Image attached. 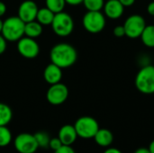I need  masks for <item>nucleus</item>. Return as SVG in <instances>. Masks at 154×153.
Masks as SVG:
<instances>
[{"label": "nucleus", "mask_w": 154, "mask_h": 153, "mask_svg": "<svg viewBox=\"0 0 154 153\" xmlns=\"http://www.w3.org/2000/svg\"><path fill=\"white\" fill-rule=\"evenodd\" d=\"M14 147L18 153H36L39 149L34 134L22 133L15 136Z\"/></svg>", "instance_id": "nucleus-8"}, {"label": "nucleus", "mask_w": 154, "mask_h": 153, "mask_svg": "<svg viewBox=\"0 0 154 153\" xmlns=\"http://www.w3.org/2000/svg\"><path fill=\"white\" fill-rule=\"evenodd\" d=\"M93 139L98 146L103 148H108L112 145L114 142V134L108 129L99 128Z\"/></svg>", "instance_id": "nucleus-15"}, {"label": "nucleus", "mask_w": 154, "mask_h": 153, "mask_svg": "<svg viewBox=\"0 0 154 153\" xmlns=\"http://www.w3.org/2000/svg\"><path fill=\"white\" fill-rule=\"evenodd\" d=\"M13 118V112L9 106L0 103V126H7Z\"/></svg>", "instance_id": "nucleus-19"}, {"label": "nucleus", "mask_w": 154, "mask_h": 153, "mask_svg": "<svg viewBox=\"0 0 154 153\" xmlns=\"http://www.w3.org/2000/svg\"><path fill=\"white\" fill-rule=\"evenodd\" d=\"M6 13V5L5 3H3L2 1H0V18L5 15V14Z\"/></svg>", "instance_id": "nucleus-31"}, {"label": "nucleus", "mask_w": 154, "mask_h": 153, "mask_svg": "<svg viewBox=\"0 0 154 153\" xmlns=\"http://www.w3.org/2000/svg\"><path fill=\"white\" fill-rule=\"evenodd\" d=\"M63 144L61 143L60 140L56 137V138H51V141H50V143H49V149L52 150L53 151L58 150L59 148H60Z\"/></svg>", "instance_id": "nucleus-24"}, {"label": "nucleus", "mask_w": 154, "mask_h": 153, "mask_svg": "<svg viewBox=\"0 0 154 153\" xmlns=\"http://www.w3.org/2000/svg\"><path fill=\"white\" fill-rule=\"evenodd\" d=\"M54 153H76V151L70 145H62L60 148L54 151Z\"/></svg>", "instance_id": "nucleus-26"}, {"label": "nucleus", "mask_w": 154, "mask_h": 153, "mask_svg": "<svg viewBox=\"0 0 154 153\" xmlns=\"http://www.w3.org/2000/svg\"><path fill=\"white\" fill-rule=\"evenodd\" d=\"M13 141V135L7 126H0V147L8 146Z\"/></svg>", "instance_id": "nucleus-20"}, {"label": "nucleus", "mask_w": 154, "mask_h": 153, "mask_svg": "<svg viewBox=\"0 0 154 153\" xmlns=\"http://www.w3.org/2000/svg\"><path fill=\"white\" fill-rule=\"evenodd\" d=\"M134 153H151L148 148H145V147H141V148H138L135 151Z\"/></svg>", "instance_id": "nucleus-33"}, {"label": "nucleus", "mask_w": 154, "mask_h": 153, "mask_svg": "<svg viewBox=\"0 0 154 153\" xmlns=\"http://www.w3.org/2000/svg\"><path fill=\"white\" fill-rule=\"evenodd\" d=\"M106 20L101 11H88L82 19L85 30L90 33L101 32L106 27Z\"/></svg>", "instance_id": "nucleus-5"}, {"label": "nucleus", "mask_w": 154, "mask_h": 153, "mask_svg": "<svg viewBox=\"0 0 154 153\" xmlns=\"http://www.w3.org/2000/svg\"><path fill=\"white\" fill-rule=\"evenodd\" d=\"M66 4H69L70 5H79L83 3V0H65Z\"/></svg>", "instance_id": "nucleus-32"}, {"label": "nucleus", "mask_w": 154, "mask_h": 153, "mask_svg": "<svg viewBox=\"0 0 154 153\" xmlns=\"http://www.w3.org/2000/svg\"><path fill=\"white\" fill-rule=\"evenodd\" d=\"M119 2L125 7H130V6H132L135 3V0H119Z\"/></svg>", "instance_id": "nucleus-28"}, {"label": "nucleus", "mask_w": 154, "mask_h": 153, "mask_svg": "<svg viewBox=\"0 0 154 153\" xmlns=\"http://www.w3.org/2000/svg\"><path fill=\"white\" fill-rule=\"evenodd\" d=\"M78 134L74 125L71 124H65L60 127L58 133V138L60 140L63 145H70L75 143L78 139Z\"/></svg>", "instance_id": "nucleus-13"}, {"label": "nucleus", "mask_w": 154, "mask_h": 153, "mask_svg": "<svg viewBox=\"0 0 154 153\" xmlns=\"http://www.w3.org/2000/svg\"><path fill=\"white\" fill-rule=\"evenodd\" d=\"M153 24H154V23H153Z\"/></svg>", "instance_id": "nucleus-36"}, {"label": "nucleus", "mask_w": 154, "mask_h": 153, "mask_svg": "<svg viewBox=\"0 0 154 153\" xmlns=\"http://www.w3.org/2000/svg\"><path fill=\"white\" fill-rule=\"evenodd\" d=\"M50 58L51 63L60 69H67L75 64L78 59V52L71 44L61 42L51 48Z\"/></svg>", "instance_id": "nucleus-1"}, {"label": "nucleus", "mask_w": 154, "mask_h": 153, "mask_svg": "<svg viewBox=\"0 0 154 153\" xmlns=\"http://www.w3.org/2000/svg\"><path fill=\"white\" fill-rule=\"evenodd\" d=\"M2 27H3V21H2L1 18H0V33H1V32H2Z\"/></svg>", "instance_id": "nucleus-35"}, {"label": "nucleus", "mask_w": 154, "mask_h": 153, "mask_svg": "<svg viewBox=\"0 0 154 153\" xmlns=\"http://www.w3.org/2000/svg\"><path fill=\"white\" fill-rule=\"evenodd\" d=\"M38 10V5L34 1L25 0L19 5L17 16L24 23H29L36 20Z\"/></svg>", "instance_id": "nucleus-11"}, {"label": "nucleus", "mask_w": 154, "mask_h": 153, "mask_svg": "<svg viewBox=\"0 0 154 153\" xmlns=\"http://www.w3.org/2000/svg\"><path fill=\"white\" fill-rule=\"evenodd\" d=\"M125 31V36L130 39L140 38L143 31L146 26L145 19L140 14H131L126 18L123 24Z\"/></svg>", "instance_id": "nucleus-7"}, {"label": "nucleus", "mask_w": 154, "mask_h": 153, "mask_svg": "<svg viewBox=\"0 0 154 153\" xmlns=\"http://www.w3.org/2000/svg\"><path fill=\"white\" fill-rule=\"evenodd\" d=\"M54 15L55 14L51 12L49 8L43 7L38 10L36 21L39 22L42 25H51L53 21Z\"/></svg>", "instance_id": "nucleus-17"}, {"label": "nucleus", "mask_w": 154, "mask_h": 153, "mask_svg": "<svg viewBox=\"0 0 154 153\" xmlns=\"http://www.w3.org/2000/svg\"><path fill=\"white\" fill-rule=\"evenodd\" d=\"M103 153H123L119 149L117 148H114V147H108L105 150V151Z\"/></svg>", "instance_id": "nucleus-30"}, {"label": "nucleus", "mask_w": 154, "mask_h": 153, "mask_svg": "<svg viewBox=\"0 0 154 153\" xmlns=\"http://www.w3.org/2000/svg\"><path fill=\"white\" fill-rule=\"evenodd\" d=\"M61 69H60V67H58L53 63H50L49 65H47L43 71V78L45 81L50 85H53L60 82L62 78Z\"/></svg>", "instance_id": "nucleus-14"}, {"label": "nucleus", "mask_w": 154, "mask_h": 153, "mask_svg": "<svg viewBox=\"0 0 154 153\" xmlns=\"http://www.w3.org/2000/svg\"><path fill=\"white\" fill-rule=\"evenodd\" d=\"M6 46H7V44H6V40L5 39V37H4L3 35L0 33V55L3 54V53L5 51Z\"/></svg>", "instance_id": "nucleus-27"}, {"label": "nucleus", "mask_w": 154, "mask_h": 153, "mask_svg": "<svg viewBox=\"0 0 154 153\" xmlns=\"http://www.w3.org/2000/svg\"><path fill=\"white\" fill-rule=\"evenodd\" d=\"M51 27L55 34L60 37L69 36L74 30V21L70 14L65 12L55 14Z\"/></svg>", "instance_id": "nucleus-6"}, {"label": "nucleus", "mask_w": 154, "mask_h": 153, "mask_svg": "<svg viewBox=\"0 0 154 153\" xmlns=\"http://www.w3.org/2000/svg\"><path fill=\"white\" fill-rule=\"evenodd\" d=\"M144 46L154 48V24L146 25L140 36Z\"/></svg>", "instance_id": "nucleus-18"}, {"label": "nucleus", "mask_w": 154, "mask_h": 153, "mask_svg": "<svg viewBox=\"0 0 154 153\" xmlns=\"http://www.w3.org/2000/svg\"><path fill=\"white\" fill-rule=\"evenodd\" d=\"M17 50L25 59H34L40 52V47L33 38L22 37L17 43Z\"/></svg>", "instance_id": "nucleus-10"}, {"label": "nucleus", "mask_w": 154, "mask_h": 153, "mask_svg": "<svg viewBox=\"0 0 154 153\" xmlns=\"http://www.w3.org/2000/svg\"><path fill=\"white\" fill-rule=\"evenodd\" d=\"M34 137L37 141L39 148L42 149H49V143L51 141L50 135L46 132H37L34 133Z\"/></svg>", "instance_id": "nucleus-22"}, {"label": "nucleus", "mask_w": 154, "mask_h": 153, "mask_svg": "<svg viewBox=\"0 0 154 153\" xmlns=\"http://www.w3.org/2000/svg\"><path fill=\"white\" fill-rule=\"evenodd\" d=\"M135 87L139 92L144 95L154 94V66L147 64L142 66L136 74Z\"/></svg>", "instance_id": "nucleus-2"}, {"label": "nucleus", "mask_w": 154, "mask_h": 153, "mask_svg": "<svg viewBox=\"0 0 154 153\" xmlns=\"http://www.w3.org/2000/svg\"><path fill=\"white\" fill-rule=\"evenodd\" d=\"M147 13L154 17V1L151 2L147 5Z\"/></svg>", "instance_id": "nucleus-29"}, {"label": "nucleus", "mask_w": 154, "mask_h": 153, "mask_svg": "<svg viewBox=\"0 0 154 153\" xmlns=\"http://www.w3.org/2000/svg\"><path fill=\"white\" fill-rule=\"evenodd\" d=\"M42 33V25L36 20L25 23L24 25V35L30 38H37Z\"/></svg>", "instance_id": "nucleus-16"}, {"label": "nucleus", "mask_w": 154, "mask_h": 153, "mask_svg": "<svg viewBox=\"0 0 154 153\" xmlns=\"http://www.w3.org/2000/svg\"><path fill=\"white\" fill-rule=\"evenodd\" d=\"M77 134L79 138L88 140L93 139L99 130L98 122L91 116H81L74 124Z\"/></svg>", "instance_id": "nucleus-4"}, {"label": "nucleus", "mask_w": 154, "mask_h": 153, "mask_svg": "<svg viewBox=\"0 0 154 153\" xmlns=\"http://www.w3.org/2000/svg\"><path fill=\"white\" fill-rule=\"evenodd\" d=\"M24 25L25 23L18 16L8 17L3 22L1 34L6 41H19L24 35Z\"/></svg>", "instance_id": "nucleus-3"}, {"label": "nucleus", "mask_w": 154, "mask_h": 153, "mask_svg": "<svg viewBox=\"0 0 154 153\" xmlns=\"http://www.w3.org/2000/svg\"><path fill=\"white\" fill-rule=\"evenodd\" d=\"M84 6L88 11H101L105 5V0H83Z\"/></svg>", "instance_id": "nucleus-23"}, {"label": "nucleus", "mask_w": 154, "mask_h": 153, "mask_svg": "<svg viewBox=\"0 0 154 153\" xmlns=\"http://www.w3.org/2000/svg\"><path fill=\"white\" fill-rule=\"evenodd\" d=\"M69 96V89L66 85L59 82L51 85L46 93L47 101L53 106H60L66 102Z\"/></svg>", "instance_id": "nucleus-9"}, {"label": "nucleus", "mask_w": 154, "mask_h": 153, "mask_svg": "<svg viewBox=\"0 0 154 153\" xmlns=\"http://www.w3.org/2000/svg\"><path fill=\"white\" fill-rule=\"evenodd\" d=\"M46 7L49 8L54 14H58L63 11L66 1L65 0H45Z\"/></svg>", "instance_id": "nucleus-21"}, {"label": "nucleus", "mask_w": 154, "mask_h": 153, "mask_svg": "<svg viewBox=\"0 0 154 153\" xmlns=\"http://www.w3.org/2000/svg\"><path fill=\"white\" fill-rule=\"evenodd\" d=\"M103 10L106 17L112 20H116L124 14L125 6L119 2V0H106Z\"/></svg>", "instance_id": "nucleus-12"}, {"label": "nucleus", "mask_w": 154, "mask_h": 153, "mask_svg": "<svg viewBox=\"0 0 154 153\" xmlns=\"http://www.w3.org/2000/svg\"><path fill=\"white\" fill-rule=\"evenodd\" d=\"M113 33L117 38H122V37L125 36V31L124 25H117V26H116L114 28Z\"/></svg>", "instance_id": "nucleus-25"}, {"label": "nucleus", "mask_w": 154, "mask_h": 153, "mask_svg": "<svg viewBox=\"0 0 154 153\" xmlns=\"http://www.w3.org/2000/svg\"><path fill=\"white\" fill-rule=\"evenodd\" d=\"M149 151L151 153H154V140L151 142V143L149 144V147H148Z\"/></svg>", "instance_id": "nucleus-34"}]
</instances>
